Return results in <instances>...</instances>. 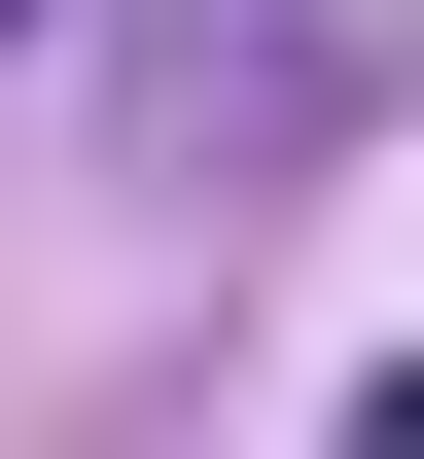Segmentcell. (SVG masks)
<instances>
[{
    "instance_id": "cell-1",
    "label": "cell",
    "mask_w": 424,
    "mask_h": 459,
    "mask_svg": "<svg viewBox=\"0 0 424 459\" xmlns=\"http://www.w3.org/2000/svg\"><path fill=\"white\" fill-rule=\"evenodd\" d=\"M0 36H36V0H0Z\"/></svg>"
}]
</instances>
